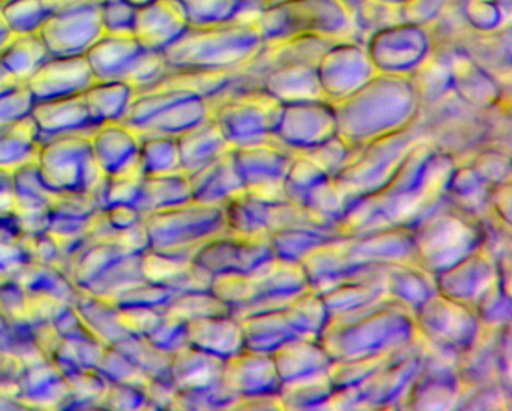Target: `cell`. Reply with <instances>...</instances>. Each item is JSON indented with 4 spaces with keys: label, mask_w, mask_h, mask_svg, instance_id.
I'll use <instances>...</instances> for the list:
<instances>
[{
    "label": "cell",
    "mask_w": 512,
    "mask_h": 411,
    "mask_svg": "<svg viewBox=\"0 0 512 411\" xmlns=\"http://www.w3.org/2000/svg\"><path fill=\"white\" fill-rule=\"evenodd\" d=\"M49 56V51L37 32L17 33L0 50V66L17 83H28L29 78Z\"/></svg>",
    "instance_id": "2e32d148"
},
{
    "label": "cell",
    "mask_w": 512,
    "mask_h": 411,
    "mask_svg": "<svg viewBox=\"0 0 512 411\" xmlns=\"http://www.w3.org/2000/svg\"><path fill=\"white\" fill-rule=\"evenodd\" d=\"M172 291L166 284L160 282L143 281L140 284L119 294L113 302L118 306H145V308H160L170 302Z\"/></svg>",
    "instance_id": "83f0119b"
},
{
    "label": "cell",
    "mask_w": 512,
    "mask_h": 411,
    "mask_svg": "<svg viewBox=\"0 0 512 411\" xmlns=\"http://www.w3.org/2000/svg\"><path fill=\"white\" fill-rule=\"evenodd\" d=\"M145 174H121V176H106L97 191L101 209H107L116 204L136 203L142 188Z\"/></svg>",
    "instance_id": "d4e9b609"
},
{
    "label": "cell",
    "mask_w": 512,
    "mask_h": 411,
    "mask_svg": "<svg viewBox=\"0 0 512 411\" xmlns=\"http://www.w3.org/2000/svg\"><path fill=\"white\" fill-rule=\"evenodd\" d=\"M140 165L145 176L175 173L181 167L179 147L170 135H139Z\"/></svg>",
    "instance_id": "44dd1931"
},
{
    "label": "cell",
    "mask_w": 512,
    "mask_h": 411,
    "mask_svg": "<svg viewBox=\"0 0 512 411\" xmlns=\"http://www.w3.org/2000/svg\"><path fill=\"white\" fill-rule=\"evenodd\" d=\"M38 129L31 116L13 123L0 125V168H14L37 159Z\"/></svg>",
    "instance_id": "ac0fdd59"
},
{
    "label": "cell",
    "mask_w": 512,
    "mask_h": 411,
    "mask_svg": "<svg viewBox=\"0 0 512 411\" xmlns=\"http://www.w3.org/2000/svg\"><path fill=\"white\" fill-rule=\"evenodd\" d=\"M70 393L67 378L50 359L25 366L19 375L17 401L23 407L62 408Z\"/></svg>",
    "instance_id": "8fae6325"
},
{
    "label": "cell",
    "mask_w": 512,
    "mask_h": 411,
    "mask_svg": "<svg viewBox=\"0 0 512 411\" xmlns=\"http://www.w3.org/2000/svg\"><path fill=\"white\" fill-rule=\"evenodd\" d=\"M26 290L56 302L73 305L80 288L59 267L28 261L13 276Z\"/></svg>",
    "instance_id": "9a60e30c"
},
{
    "label": "cell",
    "mask_w": 512,
    "mask_h": 411,
    "mask_svg": "<svg viewBox=\"0 0 512 411\" xmlns=\"http://www.w3.org/2000/svg\"><path fill=\"white\" fill-rule=\"evenodd\" d=\"M145 405L148 407L149 402L142 387L110 383V381L100 401V407L112 408V410H140Z\"/></svg>",
    "instance_id": "f546056e"
},
{
    "label": "cell",
    "mask_w": 512,
    "mask_h": 411,
    "mask_svg": "<svg viewBox=\"0 0 512 411\" xmlns=\"http://www.w3.org/2000/svg\"><path fill=\"white\" fill-rule=\"evenodd\" d=\"M379 3H385V5L400 6L403 3L409 2V0H376Z\"/></svg>",
    "instance_id": "d590c367"
},
{
    "label": "cell",
    "mask_w": 512,
    "mask_h": 411,
    "mask_svg": "<svg viewBox=\"0 0 512 411\" xmlns=\"http://www.w3.org/2000/svg\"><path fill=\"white\" fill-rule=\"evenodd\" d=\"M431 48L433 41L424 24L407 21L376 30L367 44L374 68L394 72L421 65L430 56Z\"/></svg>",
    "instance_id": "5b68a950"
},
{
    "label": "cell",
    "mask_w": 512,
    "mask_h": 411,
    "mask_svg": "<svg viewBox=\"0 0 512 411\" xmlns=\"http://www.w3.org/2000/svg\"><path fill=\"white\" fill-rule=\"evenodd\" d=\"M184 9L188 26H212V24L242 21V14L257 15L263 6L256 8V3L263 0H178ZM247 23V21H245Z\"/></svg>",
    "instance_id": "e0dca14e"
},
{
    "label": "cell",
    "mask_w": 512,
    "mask_h": 411,
    "mask_svg": "<svg viewBox=\"0 0 512 411\" xmlns=\"http://www.w3.org/2000/svg\"><path fill=\"white\" fill-rule=\"evenodd\" d=\"M448 0H409L398 6V14L401 20L407 23L427 24L442 12L443 6Z\"/></svg>",
    "instance_id": "1f68e13d"
},
{
    "label": "cell",
    "mask_w": 512,
    "mask_h": 411,
    "mask_svg": "<svg viewBox=\"0 0 512 411\" xmlns=\"http://www.w3.org/2000/svg\"><path fill=\"white\" fill-rule=\"evenodd\" d=\"M4 2V0H0V3Z\"/></svg>",
    "instance_id": "8d00e7d4"
},
{
    "label": "cell",
    "mask_w": 512,
    "mask_h": 411,
    "mask_svg": "<svg viewBox=\"0 0 512 411\" xmlns=\"http://www.w3.org/2000/svg\"><path fill=\"white\" fill-rule=\"evenodd\" d=\"M94 129L41 141L35 162L50 191H95L101 185L106 176L92 153Z\"/></svg>",
    "instance_id": "3957f363"
},
{
    "label": "cell",
    "mask_w": 512,
    "mask_h": 411,
    "mask_svg": "<svg viewBox=\"0 0 512 411\" xmlns=\"http://www.w3.org/2000/svg\"><path fill=\"white\" fill-rule=\"evenodd\" d=\"M94 81L85 56H49L26 84L38 101L79 95Z\"/></svg>",
    "instance_id": "52a82bcc"
},
{
    "label": "cell",
    "mask_w": 512,
    "mask_h": 411,
    "mask_svg": "<svg viewBox=\"0 0 512 411\" xmlns=\"http://www.w3.org/2000/svg\"><path fill=\"white\" fill-rule=\"evenodd\" d=\"M254 24L263 42H272L305 35L338 39L353 21L343 0H277L263 6Z\"/></svg>",
    "instance_id": "7a4b0ae2"
},
{
    "label": "cell",
    "mask_w": 512,
    "mask_h": 411,
    "mask_svg": "<svg viewBox=\"0 0 512 411\" xmlns=\"http://www.w3.org/2000/svg\"><path fill=\"white\" fill-rule=\"evenodd\" d=\"M115 345L146 377L166 378V374L170 375L172 357L155 347L146 336L128 335Z\"/></svg>",
    "instance_id": "7402d4cb"
},
{
    "label": "cell",
    "mask_w": 512,
    "mask_h": 411,
    "mask_svg": "<svg viewBox=\"0 0 512 411\" xmlns=\"http://www.w3.org/2000/svg\"><path fill=\"white\" fill-rule=\"evenodd\" d=\"M262 44L256 24L233 21L212 26H188L163 50V54L170 68L220 71L232 65L230 62L253 56Z\"/></svg>",
    "instance_id": "6da1fadb"
},
{
    "label": "cell",
    "mask_w": 512,
    "mask_h": 411,
    "mask_svg": "<svg viewBox=\"0 0 512 411\" xmlns=\"http://www.w3.org/2000/svg\"><path fill=\"white\" fill-rule=\"evenodd\" d=\"M101 2L73 3L47 18L37 30L50 56H85L104 35Z\"/></svg>",
    "instance_id": "277c9868"
},
{
    "label": "cell",
    "mask_w": 512,
    "mask_h": 411,
    "mask_svg": "<svg viewBox=\"0 0 512 411\" xmlns=\"http://www.w3.org/2000/svg\"><path fill=\"white\" fill-rule=\"evenodd\" d=\"M14 33L11 32L10 27H8L7 21L4 20L2 14H0V50L8 44L11 38H13Z\"/></svg>",
    "instance_id": "e575fe53"
},
{
    "label": "cell",
    "mask_w": 512,
    "mask_h": 411,
    "mask_svg": "<svg viewBox=\"0 0 512 411\" xmlns=\"http://www.w3.org/2000/svg\"><path fill=\"white\" fill-rule=\"evenodd\" d=\"M143 50L145 47L133 35L104 33L85 57L95 80L125 81Z\"/></svg>",
    "instance_id": "7c38bea8"
},
{
    "label": "cell",
    "mask_w": 512,
    "mask_h": 411,
    "mask_svg": "<svg viewBox=\"0 0 512 411\" xmlns=\"http://www.w3.org/2000/svg\"><path fill=\"white\" fill-rule=\"evenodd\" d=\"M80 320L104 345H115L130 335L119 320V306L106 297L79 290L73 303Z\"/></svg>",
    "instance_id": "4fadbf2b"
},
{
    "label": "cell",
    "mask_w": 512,
    "mask_h": 411,
    "mask_svg": "<svg viewBox=\"0 0 512 411\" xmlns=\"http://www.w3.org/2000/svg\"><path fill=\"white\" fill-rule=\"evenodd\" d=\"M101 23L107 35H133L136 5L130 0H101Z\"/></svg>",
    "instance_id": "f1b7e54d"
},
{
    "label": "cell",
    "mask_w": 512,
    "mask_h": 411,
    "mask_svg": "<svg viewBox=\"0 0 512 411\" xmlns=\"http://www.w3.org/2000/svg\"><path fill=\"white\" fill-rule=\"evenodd\" d=\"M188 27L178 0H149L136 6L133 36L151 50L163 51Z\"/></svg>",
    "instance_id": "9c48e42d"
},
{
    "label": "cell",
    "mask_w": 512,
    "mask_h": 411,
    "mask_svg": "<svg viewBox=\"0 0 512 411\" xmlns=\"http://www.w3.org/2000/svg\"><path fill=\"white\" fill-rule=\"evenodd\" d=\"M110 227L115 231H124L143 221V213L133 204H116L103 209Z\"/></svg>",
    "instance_id": "d6a6232c"
},
{
    "label": "cell",
    "mask_w": 512,
    "mask_h": 411,
    "mask_svg": "<svg viewBox=\"0 0 512 411\" xmlns=\"http://www.w3.org/2000/svg\"><path fill=\"white\" fill-rule=\"evenodd\" d=\"M97 371L110 383L143 387L149 380L116 345H107L104 348Z\"/></svg>",
    "instance_id": "cb8c5ba5"
},
{
    "label": "cell",
    "mask_w": 512,
    "mask_h": 411,
    "mask_svg": "<svg viewBox=\"0 0 512 411\" xmlns=\"http://www.w3.org/2000/svg\"><path fill=\"white\" fill-rule=\"evenodd\" d=\"M178 189H184V186L181 188V177L175 176V173L145 176L134 206L143 215L181 206V204H178L181 201V195L173 192L178 191Z\"/></svg>",
    "instance_id": "603a6c76"
},
{
    "label": "cell",
    "mask_w": 512,
    "mask_h": 411,
    "mask_svg": "<svg viewBox=\"0 0 512 411\" xmlns=\"http://www.w3.org/2000/svg\"><path fill=\"white\" fill-rule=\"evenodd\" d=\"M163 317L164 311L160 308L119 306V320L130 335H149Z\"/></svg>",
    "instance_id": "4dcf8cb0"
},
{
    "label": "cell",
    "mask_w": 512,
    "mask_h": 411,
    "mask_svg": "<svg viewBox=\"0 0 512 411\" xmlns=\"http://www.w3.org/2000/svg\"><path fill=\"white\" fill-rule=\"evenodd\" d=\"M88 0H4L0 3V14L7 21L14 35L17 33H35L41 24L73 3ZM101 2V0H95Z\"/></svg>",
    "instance_id": "d6986e66"
},
{
    "label": "cell",
    "mask_w": 512,
    "mask_h": 411,
    "mask_svg": "<svg viewBox=\"0 0 512 411\" xmlns=\"http://www.w3.org/2000/svg\"><path fill=\"white\" fill-rule=\"evenodd\" d=\"M14 215L25 233H43L47 230L49 212L55 192L41 179L37 162L14 168Z\"/></svg>",
    "instance_id": "ba28073f"
},
{
    "label": "cell",
    "mask_w": 512,
    "mask_h": 411,
    "mask_svg": "<svg viewBox=\"0 0 512 411\" xmlns=\"http://www.w3.org/2000/svg\"><path fill=\"white\" fill-rule=\"evenodd\" d=\"M146 281L142 272V254H122L109 264L83 291L95 296L116 299L133 285Z\"/></svg>",
    "instance_id": "ffe728a7"
},
{
    "label": "cell",
    "mask_w": 512,
    "mask_h": 411,
    "mask_svg": "<svg viewBox=\"0 0 512 411\" xmlns=\"http://www.w3.org/2000/svg\"><path fill=\"white\" fill-rule=\"evenodd\" d=\"M509 8L506 3L499 0H463V14L466 20L472 24L473 29L481 32H493L503 24V15L508 17Z\"/></svg>",
    "instance_id": "484cf974"
},
{
    "label": "cell",
    "mask_w": 512,
    "mask_h": 411,
    "mask_svg": "<svg viewBox=\"0 0 512 411\" xmlns=\"http://www.w3.org/2000/svg\"><path fill=\"white\" fill-rule=\"evenodd\" d=\"M91 147L104 176L143 174L139 134L121 120L97 125L91 134Z\"/></svg>",
    "instance_id": "8992f818"
},
{
    "label": "cell",
    "mask_w": 512,
    "mask_h": 411,
    "mask_svg": "<svg viewBox=\"0 0 512 411\" xmlns=\"http://www.w3.org/2000/svg\"><path fill=\"white\" fill-rule=\"evenodd\" d=\"M34 104V95L26 83L0 90V125H13L31 116Z\"/></svg>",
    "instance_id": "4316f807"
},
{
    "label": "cell",
    "mask_w": 512,
    "mask_h": 411,
    "mask_svg": "<svg viewBox=\"0 0 512 411\" xmlns=\"http://www.w3.org/2000/svg\"><path fill=\"white\" fill-rule=\"evenodd\" d=\"M14 213L13 170L0 168V219Z\"/></svg>",
    "instance_id": "836d02e7"
},
{
    "label": "cell",
    "mask_w": 512,
    "mask_h": 411,
    "mask_svg": "<svg viewBox=\"0 0 512 411\" xmlns=\"http://www.w3.org/2000/svg\"><path fill=\"white\" fill-rule=\"evenodd\" d=\"M31 117L38 129V141L58 135L94 129L83 93L61 98L38 99L32 107Z\"/></svg>",
    "instance_id": "30bf717a"
},
{
    "label": "cell",
    "mask_w": 512,
    "mask_h": 411,
    "mask_svg": "<svg viewBox=\"0 0 512 411\" xmlns=\"http://www.w3.org/2000/svg\"><path fill=\"white\" fill-rule=\"evenodd\" d=\"M134 96V87L121 80H95L83 92V99L94 125L124 119Z\"/></svg>",
    "instance_id": "5bb4252c"
}]
</instances>
